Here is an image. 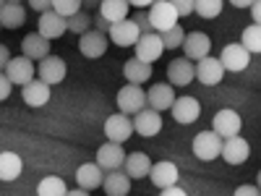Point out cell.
I'll return each mask as SVG.
<instances>
[{"mask_svg":"<svg viewBox=\"0 0 261 196\" xmlns=\"http://www.w3.org/2000/svg\"><path fill=\"white\" fill-rule=\"evenodd\" d=\"M146 18H149V27H151L154 34H165L172 27H178V13H175V8H172V3H165V0L151 3Z\"/></svg>","mask_w":261,"mask_h":196,"instance_id":"cell-1","label":"cell"},{"mask_svg":"<svg viewBox=\"0 0 261 196\" xmlns=\"http://www.w3.org/2000/svg\"><path fill=\"white\" fill-rule=\"evenodd\" d=\"M118 107H120V113L128 115V118L146 110V92L141 89V86H134V84L123 86V89L118 92Z\"/></svg>","mask_w":261,"mask_h":196,"instance_id":"cell-2","label":"cell"},{"mask_svg":"<svg viewBox=\"0 0 261 196\" xmlns=\"http://www.w3.org/2000/svg\"><path fill=\"white\" fill-rule=\"evenodd\" d=\"M241 115H238L235 110H230V107H225V110H220L214 115L212 120V131L217 136H220L222 141L225 139H232V136H241Z\"/></svg>","mask_w":261,"mask_h":196,"instance_id":"cell-3","label":"cell"},{"mask_svg":"<svg viewBox=\"0 0 261 196\" xmlns=\"http://www.w3.org/2000/svg\"><path fill=\"white\" fill-rule=\"evenodd\" d=\"M6 79L16 86H27L29 81H34V74H37V65L32 60H27L24 55H18V58H11L8 65H6Z\"/></svg>","mask_w":261,"mask_h":196,"instance_id":"cell-4","label":"cell"},{"mask_svg":"<svg viewBox=\"0 0 261 196\" xmlns=\"http://www.w3.org/2000/svg\"><path fill=\"white\" fill-rule=\"evenodd\" d=\"M220 149H222V139L214 134V131H201V134H196L193 139V155L204 160V162H212L220 157Z\"/></svg>","mask_w":261,"mask_h":196,"instance_id":"cell-5","label":"cell"},{"mask_svg":"<svg viewBox=\"0 0 261 196\" xmlns=\"http://www.w3.org/2000/svg\"><path fill=\"white\" fill-rule=\"evenodd\" d=\"M170 110H172V118H175L180 126H191V123L199 120L201 105H199V100H196V97L183 94V97H175V102H172Z\"/></svg>","mask_w":261,"mask_h":196,"instance_id":"cell-6","label":"cell"},{"mask_svg":"<svg viewBox=\"0 0 261 196\" xmlns=\"http://www.w3.org/2000/svg\"><path fill=\"white\" fill-rule=\"evenodd\" d=\"M149 178H151V183H154L157 188H162V191H165V188L178 186L180 173H178V165H175V162H170V160H160V162H151Z\"/></svg>","mask_w":261,"mask_h":196,"instance_id":"cell-7","label":"cell"},{"mask_svg":"<svg viewBox=\"0 0 261 196\" xmlns=\"http://www.w3.org/2000/svg\"><path fill=\"white\" fill-rule=\"evenodd\" d=\"M130 134H134V123H130L128 115L115 113L105 120V136L110 144H123V141L130 139Z\"/></svg>","mask_w":261,"mask_h":196,"instance_id":"cell-8","label":"cell"},{"mask_svg":"<svg viewBox=\"0 0 261 196\" xmlns=\"http://www.w3.org/2000/svg\"><path fill=\"white\" fill-rule=\"evenodd\" d=\"M37 74H39V81L47 84V86H55L65 79V74H68V68H65V60L58 58V55H47L45 60H39L37 65Z\"/></svg>","mask_w":261,"mask_h":196,"instance_id":"cell-9","label":"cell"},{"mask_svg":"<svg viewBox=\"0 0 261 196\" xmlns=\"http://www.w3.org/2000/svg\"><path fill=\"white\" fill-rule=\"evenodd\" d=\"M220 60V65L225 71H232V74H241L248 68V63H251V55L238 45V42H232V45H225L222 47V55L217 58Z\"/></svg>","mask_w":261,"mask_h":196,"instance_id":"cell-10","label":"cell"},{"mask_svg":"<svg viewBox=\"0 0 261 196\" xmlns=\"http://www.w3.org/2000/svg\"><path fill=\"white\" fill-rule=\"evenodd\" d=\"M183 50H186V60H204L206 55H209V50H212V39H209V34H204V32H191V34H186V39H183Z\"/></svg>","mask_w":261,"mask_h":196,"instance_id":"cell-11","label":"cell"},{"mask_svg":"<svg viewBox=\"0 0 261 196\" xmlns=\"http://www.w3.org/2000/svg\"><path fill=\"white\" fill-rule=\"evenodd\" d=\"M193 74H196V79H199L204 86H217L222 81V76H225V68L220 65V60L217 58H212V55H206L204 60H199L193 65Z\"/></svg>","mask_w":261,"mask_h":196,"instance_id":"cell-12","label":"cell"},{"mask_svg":"<svg viewBox=\"0 0 261 196\" xmlns=\"http://www.w3.org/2000/svg\"><path fill=\"white\" fill-rule=\"evenodd\" d=\"M134 50H136V60H141V63H154V60H160L162 58V39H160V34H141L139 37V42L134 45Z\"/></svg>","mask_w":261,"mask_h":196,"instance_id":"cell-13","label":"cell"},{"mask_svg":"<svg viewBox=\"0 0 261 196\" xmlns=\"http://www.w3.org/2000/svg\"><path fill=\"white\" fill-rule=\"evenodd\" d=\"M172 102H175V89H172L170 84H154L146 92V107H149V110H154V113L170 110Z\"/></svg>","mask_w":261,"mask_h":196,"instance_id":"cell-14","label":"cell"},{"mask_svg":"<svg viewBox=\"0 0 261 196\" xmlns=\"http://www.w3.org/2000/svg\"><path fill=\"white\" fill-rule=\"evenodd\" d=\"M65 32H68V21L60 18L55 11H47V13H42L39 16V24H37V34L39 37H45L47 42L63 37Z\"/></svg>","mask_w":261,"mask_h":196,"instance_id":"cell-15","label":"cell"},{"mask_svg":"<svg viewBox=\"0 0 261 196\" xmlns=\"http://www.w3.org/2000/svg\"><path fill=\"white\" fill-rule=\"evenodd\" d=\"M251 155V146L243 136H232V139H225L222 141V149H220V157H225L227 165H243Z\"/></svg>","mask_w":261,"mask_h":196,"instance_id":"cell-16","label":"cell"},{"mask_svg":"<svg viewBox=\"0 0 261 196\" xmlns=\"http://www.w3.org/2000/svg\"><path fill=\"white\" fill-rule=\"evenodd\" d=\"M123 160H125V152L120 149V144H102L97 149V167L105 173H113V170H120L123 167Z\"/></svg>","mask_w":261,"mask_h":196,"instance_id":"cell-17","label":"cell"},{"mask_svg":"<svg viewBox=\"0 0 261 196\" xmlns=\"http://www.w3.org/2000/svg\"><path fill=\"white\" fill-rule=\"evenodd\" d=\"M134 134H141V136H157L160 131H162V115L160 113H154V110H141V113H136L134 115Z\"/></svg>","mask_w":261,"mask_h":196,"instance_id":"cell-18","label":"cell"},{"mask_svg":"<svg viewBox=\"0 0 261 196\" xmlns=\"http://www.w3.org/2000/svg\"><path fill=\"white\" fill-rule=\"evenodd\" d=\"M107 34H110L113 45H118V47H134L136 42H139V37H141V32L136 29V24L130 18L120 21V24H113Z\"/></svg>","mask_w":261,"mask_h":196,"instance_id":"cell-19","label":"cell"},{"mask_svg":"<svg viewBox=\"0 0 261 196\" xmlns=\"http://www.w3.org/2000/svg\"><path fill=\"white\" fill-rule=\"evenodd\" d=\"M193 79H196V74H193V63L191 60L175 58L167 65V81H170L172 89H175V86H188Z\"/></svg>","mask_w":261,"mask_h":196,"instance_id":"cell-20","label":"cell"},{"mask_svg":"<svg viewBox=\"0 0 261 196\" xmlns=\"http://www.w3.org/2000/svg\"><path fill=\"white\" fill-rule=\"evenodd\" d=\"M79 50H81L84 58H92V60H94V58H102V55L107 53V37L99 34L97 29H89L86 34H81Z\"/></svg>","mask_w":261,"mask_h":196,"instance_id":"cell-21","label":"cell"},{"mask_svg":"<svg viewBox=\"0 0 261 196\" xmlns=\"http://www.w3.org/2000/svg\"><path fill=\"white\" fill-rule=\"evenodd\" d=\"M149 170H151L149 155H144V152H130V155H125V160H123V173H125L130 181L146 178Z\"/></svg>","mask_w":261,"mask_h":196,"instance_id":"cell-22","label":"cell"},{"mask_svg":"<svg viewBox=\"0 0 261 196\" xmlns=\"http://www.w3.org/2000/svg\"><path fill=\"white\" fill-rule=\"evenodd\" d=\"M21 50H24V58L32 60V63L34 60H45L50 55V42L45 37H39L37 32H32V34L24 37V42H21Z\"/></svg>","mask_w":261,"mask_h":196,"instance_id":"cell-23","label":"cell"},{"mask_svg":"<svg viewBox=\"0 0 261 196\" xmlns=\"http://www.w3.org/2000/svg\"><path fill=\"white\" fill-rule=\"evenodd\" d=\"M102 178H105V173L97 167V162H84L79 170H76V183L81 191H94L102 186Z\"/></svg>","mask_w":261,"mask_h":196,"instance_id":"cell-24","label":"cell"},{"mask_svg":"<svg viewBox=\"0 0 261 196\" xmlns=\"http://www.w3.org/2000/svg\"><path fill=\"white\" fill-rule=\"evenodd\" d=\"M27 21V11L21 3H3L0 6V29H18Z\"/></svg>","mask_w":261,"mask_h":196,"instance_id":"cell-25","label":"cell"},{"mask_svg":"<svg viewBox=\"0 0 261 196\" xmlns=\"http://www.w3.org/2000/svg\"><path fill=\"white\" fill-rule=\"evenodd\" d=\"M123 76H125L128 84L141 86V84H146V81L151 79V65H149V63H141V60H136V58H130V60L123 63Z\"/></svg>","mask_w":261,"mask_h":196,"instance_id":"cell-26","label":"cell"},{"mask_svg":"<svg viewBox=\"0 0 261 196\" xmlns=\"http://www.w3.org/2000/svg\"><path fill=\"white\" fill-rule=\"evenodd\" d=\"M21 97H24V102H27L29 107H45V105L50 102V86L42 84L39 79H34V81H29V84L24 86Z\"/></svg>","mask_w":261,"mask_h":196,"instance_id":"cell-27","label":"cell"},{"mask_svg":"<svg viewBox=\"0 0 261 196\" xmlns=\"http://www.w3.org/2000/svg\"><path fill=\"white\" fill-rule=\"evenodd\" d=\"M102 188L107 196H128L130 193V178L123 170H113L102 178Z\"/></svg>","mask_w":261,"mask_h":196,"instance_id":"cell-28","label":"cell"},{"mask_svg":"<svg viewBox=\"0 0 261 196\" xmlns=\"http://www.w3.org/2000/svg\"><path fill=\"white\" fill-rule=\"evenodd\" d=\"M128 8L130 3H125V0H105V3H99V18H105L110 27L120 24L128 18Z\"/></svg>","mask_w":261,"mask_h":196,"instance_id":"cell-29","label":"cell"},{"mask_svg":"<svg viewBox=\"0 0 261 196\" xmlns=\"http://www.w3.org/2000/svg\"><path fill=\"white\" fill-rule=\"evenodd\" d=\"M21 170H24V162L16 152H0V181H16L21 176Z\"/></svg>","mask_w":261,"mask_h":196,"instance_id":"cell-30","label":"cell"},{"mask_svg":"<svg viewBox=\"0 0 261 196\" xmlns=\"http://www.w3.org/2000/svg\"><path fill=\"white\" fill-rule=\"evenodd\" d=\"M248 55H256V53H261V27H256V24H251V27H246L243 29V37H241V42H238Z\"/></svg>","mask_w":261,"mask_h":196,"instance_id":"cell-31","label":"cell"},{"mask_svg":"<svg viewBox=\"0 0 261 196\" xmlns=\"http://www.w3.org/2000/svg\"><path fill=\"white\" fill-rule=\"evenodd\" d=\"M68 188H65V181L58 178V176H47L42 178L39 186H37V196H65Z\"/></svg>","mask_w":261,"mask_h":196,"instance_id":"cell-32","label":"cell"},{"mask_svg":"<svg viewBox=\"0 0 261 196\" xmlns=\"http://www.w3.org/2000/svg\"><path fill=\"white\" fill-rule=\"evenodd\" d=\"M193 13L201 18H217L222 13V0H193Z\"/></svg>","mask_w":261,"mask_h":196,"instance_id":"cell-33","label":"cell"},{"mask_svg":"<svg viewBox=\"0 0 261 196\" xmlns=\"http://www.w3.org/2000/svg\"><path fill=\"white\" fill-rule=\"evenodd\" d=\"M53 11L60 16V18H73L76 13H81V3L79 0H53Z\"/></svg>","mask_w":261,"mask_h":196,"instance_id":"cell-34","label":"cell"},{"mask_svg":"<svg viewBox=\"0 0 261 196\" xmlns=\"http://www.w3.org/2000/svg\"><path fill=\"white\" fill-rule=\"evenodd\" d=\"M160 39H162V47L165 50H178V47H183L186 32H183V27H172L170 32L160 34Z\"/></svg>","mask_w":261,"mask_h":196,"instance_id":"cell-35","label":"cell"},{"mask_svg":"<svg viewBox=\"0 0 261 196\" xmlns=\"http://www.w3.org/2000/svg\"><path fill=\"white\" fill-rule=\"evenodd\" d=\"M89 27H92V18L86 16L84 11L76 13L73 18H68V32H73V34H86V32H89Z\"/></svg>","mask_w":261,"mask_h":196,"instance_id":"cell-36","label":"cell"},{"mask_svg":"<svg viewBox=\"0 0 261 196\" xmlns=\"http://www.w3.org/2000/svg\"><path fill=\"white\" fill-rule=\"evenodd\" d=\"M172 8H175V13H178V18L183 16H191L193 13V0H172Z\"/></svg>","mask_w":261,"mask_h":196,"instance_id":"cell-37","label":"cell"},{"mask_svg":"<svg viewBox=\"0 0 261 196\" xmlns=\"http://www.w3.org/2000/svg\"><path fill=\"white\" fill-rule=\"evenodd\" d=\"M130 21L136 24V29H139L141 34H154V32H151V27H149V18H146V13H139L136 18H130Z\"/></svg>","mask_w":261,"mask_h":196,"instance_id":"cell-38","label":"cell"},{"mask_svg":"<svg viewBox=\"0 0 261 196\" xmlns=\"http://www.w3.org/2000/svg\"><path fill=\"white\" fill-rule=\"evenodd\" d=\"M11 89H13V84L6 79V74H0V102L11 97Z\"/></svg>","mask_w":261,"mask_h":196,"instance_id":"cell-39","label":"cell"},{"mask_svg":"<svg viewBox=\"0 0 261 196\" xmlns=\"http://www.w3.org/2000/svg\"><path fill=\"white\" fill-rule=\"evenodd\" d=\"M32 11H39V16L42 13H47V11H53V0H32Z\"/></svg>","mask_w":261,"mask_h":196,"instance_id":"cell-40","label":"cell"},{"mask_svg":"<svg viewBox=\"0 0 261 196\" xmlns=\"http://www.w3.org/2000/svg\"><path fill=\"white\" fill-rule=\"evenodd\" d=\"M232 196H261V193H258L256 186H238Z\"/></svg>","mask_w":261,"mask_h":196,"instance_id":"cell-41","label":"cell"},{"mask_svg":"<svg viewBox=\"0 0 261 196\" xmlns=\"http://www.w3.org/2000/svg\"><path fill=\"white\" fill-rule=\"evenodd\" d=\"M8 60H11V53H8V47H6V45H0V74L6 71Z\"/></svg>","mask_w":261,"mask_h":196,"instance_id":"cell-42","label":"cell"},{"mask_svg":"<svg viewBox=\"0 0 261 196\" xmlns=\"http://www.w3.org/2000/svg\"><path fill=\"white\" fill-rule=\"evenodd\" d=\"M160 196H188L180 186H172V188H165V191H160Z\"/></svg>","mask_w":261,"mask_h":196,"instance_id":"cell-43","label":"cell"},{"mask_svg":"<svg viewBox=\"0 0 261 196\" xmlns=\"http://www.w3.org/2000/svg\"><path fill=\"white\" fill-rule=\"evenodd\" d=\"M94 27H97V32H99V34H105V32H110V24H107L105 18H99V16L94 18Z\"/></svg>","mask_w":261,"mask_h":196,"instance_id":"cell-44","label":"cell"},{"mask_svg":"<svg viewBox=\"0 0 261 196\" xmlns=\"http://www.w3.org/2000/svg\"><path fill=\"white\" fill-rule=\"evenodd\" d=\"M258 16H261V8H258V3L253 0V3H251V18H253V24H256V27H258Z\"/></svg>","mask_w":261,"mask_h":196,"instance_id":"cell-45","label":"cell"},{"mask_svg":"<svg viewBox=\"0 0 261 196\" xmlns=\"http://www.w3.org/2000/svg\"><path fill=\"white\" fill-rule=\"evenodd\" d=\"M65 196H89V191H81V188H76V191H68Z\"/></svg>","mask_w":261,"mask_h":196,"instance_id":"cell-46","label":"cell"},{"mask_svg":"<svg viewBox=\"0 0 261 196\" xmlns=\"http://www.w3.org/2000/svg\"><path fill=\"white\" fill-rule=\"evenodd\" d=\"M232 6H235V8H246V6H251V3H246V0H232Z\"/></svg>","mask_w":261,"mask_h":196,"instance_id":"cell-47","label":"cell"},{"mask_svg":"<svg viewBox=\"0 0 261 196\" xmlns=\"http://www.w3.org/2000/svg\"><path fill=\"white\" fill-rule=\"evenodd\" d=\"M0 6H3V3H0Z\"/></svg>","mask_w":261,"mask_h":196,"instance_id":"cell-48","label":"cell"}]
</instances>
